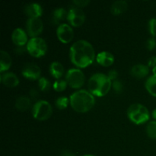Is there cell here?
Returning a JSON list of instances; mask_svg holds the SVG:
<instances>
[{"instance_id": "d4e9b609", "label": "cell", "mask_w": 156, "mask_h": 156, "mask_svg": "<svg viewBox=\"0 0 156 156\" xmlns=\"http://www.w3.org/2000/svg\"><path fill=\"white\" fill-rule=\"evenodd\" d=\"M69 100L65 96H61V97L57 98V99L55 101L56 107L59 110H64L67 108L69 105Z\"/></svg>"}, {"instance_id": "7c38bea8", "label": "cell", "mask_w": 156, "mask_h": 156, "mask_svg": "<svg viewBox=\"0 0 156 156\" xmlns=\"http://www.w3.org/2000/svg\"><path fill=\"white\" fill-rule=\"evenodd\" d=\"M12 40L17 47H22L27 44V35L22 28L17 27L12 34Z\"/></svg>"}, {"instance_id": "7402d4cb", "label": "cell", "mask_w": 156, "mask_h": 156, "mask_svg": "<svg viewBox=\"0 0 156 156\" xmlns=\"http://www.w3.org/2000/svg\"><path fill=\"white\" fill-rule=\"evenodd\" d=\"M145 87L149 94L156 97V76L153 75L149 76L145 82Z\"/></svg>"}, {"instance_id": "ac0fdd59", "label": "cell", "mask_w": 156, "mask_h": 156, "mask_svg": "<svg viewBox=\"0 0 156 156\" xmlns=\"http://www.w3.org/2000/svg\"><path fill=\"white\" fill-rule=\"evenodd\" d=\"M0 57H1V61H0V72L2 73L4 71L9 69L12 65V58L9 53L5 51L4 50H1L0 51Z\"/></svg>"}, {"instance_id": "74e56055", "label": "cell", "mask_w": 156, "mask_h": 156, "mask_svg": "<svg viewBox=\"0 0 156 156\" xmlns=\"http://www.w3.org/2000/svg\"><path fill=\"white\" fill-rule=\"evenodd\" d=\"M83 156H95V155H90V154H88V155H85Z\"/></svg>"}, {"instance_id": "4dcf8cb0", "label": "cell", "mask_w": 156, "mask_h": 156, "mask_svg": "<svg viewBox=\"0 0 156 156\" xmlns=\"http://www.w3.org/2000/svg\"><path fill=\"white\" fill-rule=\"evenodd\" d=\"M108 76L111 81H114L117 79V76H118V73H117V70L111 69L108 72Z\"/></svg>"}, {"instance_id": "484cf974", "label": "cell", "mask_w": 156, "mask_h": 156, "mask_svg": "<svg viewBox=\"0 0 156 156\" xmlns=\"http://www.w3.org/2000/svg\"><path fill=\"white\" fill-rule=\"evenodd\" d=\"M67 82L66 80H63V79H57L56 81H55L54 83L53 84V88L55 91H62L66 88Z\"/></svg>"}, {"instance_id": "83f0119b", "label": "cell", "mask_w": 156, "mask_h": 156, "mask_svg": "<svg viewBox=\"0 0 156 156\" xmlns=\"http://www.w3.org/2000/svg\"><path fill=\"white\" fill-rule=\"evenodd\" d=\"M149 30L151 34L156 37V18H151L149 21Z\"/></svg>"}, {"instance_id": "2e32d148", "label": "cell", "mask_w": 156, "mask_h": 156, "mask_svg": "<svg viewBox=\"0 0 156 156\" xmlns=\"http://www.w3.org/2000/svg\"><path fill=\"white\" fill-rule=\"evenodd\" d=\"M130 73L133 77L137 79H143L146 77L149 73V68L144 64H136L132 66Z\"/></svg>"}, {"instance_id": "7a4b0ae2", "label": "cell", "mask_w": 156, "mask_h": 156, "mask_svg": "<svg viewBox=\"0 0 156 156\" xmlns=\"http://www.w3.org/2000/svg\"><path fill=\"white\" fill-rule=\"evenodd\" d=\"M69 103L74 111L85 113L94 107L95 99L90 91L82 89L75 91L70 95Z\"/></svg>"}, {"instance_id": "6da1fadb", "label": "cell", "mask_w": 156, "mask_h": 156, "mask_svg": "<svg viewBox=\"0 0 156 156\" xmlns=\"http://www.w3.org/2000/svg\"><path fill=\"white\" fill-rule=\"evenodd\" d=\"M69 58L75 66L79 68H85L94 62L95 52L88 41L79 40L70 47Z\"/></svg>"}, {"instance_id": "f546056e", "label": "cell", "mask_w": 156, "mask_h": 156, "mask_svg": "<svg viewBox=\"0 0 156 156\" xmlns=\"http://www.w3.org/2000/svg\"><path fill=\"white\" fill-rule=\"evenodd\" d=\"M73 5L78 6V7L82 8L88 5L90 3V1L89 0H74L73 1Z\"/></svg>"}, {"instance_id": "9c48e42d", "label": "cell", "mask_w": 156, "mask_h": 156, "mask_svg": "<svg viewBox=\"0 0 156 156\" xmlns=\"http://www.w3.org/2000/svg\"><path fill=\"white\" fill-rule=\"evenodd\" d=\"M26 29L29 36L36 37L44 29L42 20L40 18H29L26 22Z\"/></svg>"}, {"instance_id": "9a60e30c", "label": "cell", "mask_w": 156, "mask_h": 156, "mask_svg": "<svg viewBox=\"0 0 156 156\" xmlns=\"http://www.w3.org/2000/svg\"><path fill=\"white\" fill-rule=\"evenodd\" d=\"M96 61L100 65L108 67L114 63V56L110 52L102 51L98 53L97 56H96Z\"/></svg>"}, {"instance_id": "603a6c76", "label": "cell", "mask_w": 156, "mask_h": 156, "mask_svg": "<svg viewBox=\"0 0 156 156\" xmlns=\"http://www.w3.org/2000/svg\"><path fill=\"white\" fill-rule=\"evenodd\" d=\"M146 133L151 139H156V120H152L149 122L146 126Z\"/></svg>"}, {"instance_id": "44dd1931", "label": "cell", "mask_w": 156, "mask_h": 156, "mask_svg": "<svg viewBox=\"0 0 156 156\" xmlns=\"http://www.w3.org/2000/svg\"><path fill=\"white\" fill-rule=\"evenodd\" d=\"M67 13L68 12L63 8H57L52 14V21L54 24H59L65 18H67Z\"/></svg>"}, {"instance_id": "ba28073f", "label": "cell", "mask_w": 156, "mask_h": 156, "mask_svg": "<svg viewBox=\"0 0 156 156\" xmlns=\"http://www.w3.org/2000/svg\"><path fill=\"white\" fill-rule=\"evenodd\" d=\"M67 20L71 25L79 27L84 23L85 20V15L82 9L78 6L71 5L67 13Z\"/></svg>"}, {"instance_id": "836d02e7", "label": "cell", "mask_w": 156, "mask_h": 156, "mask_svg": "<svg viewBox=\"0 0 156 156\" xmlns=\"http://www.w3.org/2000/svg\"><path fill=\"white\" fill-rule=\"evenodd\" d=\"M30 97L33 98H37L39 96V93H38L37 90L35 89V88H32L30 90Z\"/></svg>"}, {"instance_id": "d6a6232c", "label": "cell", "mask_w": 156, "mask_h": 156, "mask_svg": "<svg viewBox=\"0 0 156 156\" xmlns=\"http://www.w3.org/2000/svg\"><path fill=\"white\" fill-rule=\"evenodd\" d=\"M26 50H27V47H24V46H22V47H17L15 49V51L17 54H22Z\"/></svg>"}, {"instance_id": "cb8c5ba5", "label": "cell", "mask_w": 156, "mask_h": 156, "mask_svg": "<svg viewBox=\"0 0 156 156\" xmlns=\"http://www.w3.org/2000/svg\"><path fill=\"white\" fill-rule=\"evenodd\" d=\"M38 86L41 91H47L51 88V84L46 77H41L38 79Z\"/></svg>"}, {"instance_id": "5bb4252c", "label": "cell", "mask_w": 156, "mask_h": 156, "mask_svg": "<svg viewBox=\"0 0 156 156\" xmlns=\"http://www.w3.org/2000/svg\"><path fill=\"white\" fill-rule=\"evenodd\" d=\"M0 79H1L0 80L3 85L8 87H11V88L16 87L19 84V79H18V76L15 73H11V72L2 73Z\"/></svg>"}, {"instance_id": "ffe728a7", "label": "cell", "mask_w": 156, "mask_h": 156, "mask_svg": "<svg viewBox=\"0 0 156 156\" xmlns=\"http://www.w3.org/2000/svg\"><path fill=\"white\" fill-rule=\"evenodd\" d=\"M50 73L56 79H59L62 76L64 73V67L60 62H57V61H54V62H51L50 66Z\"/></svg>"}, {"instance_id": "5b68a950", "label": "cell", "mask_w": 156, "mask_h": 156, "mask_svg": "<svg viewBox=\"0 0 156 156\" xmlns=\"http://www.w3.org/2000/svg\"><path fill=\"white\" fill-rule=\"evenodd\" d=\"M53 113V108L48 101H37L32 108V115L37 120H46L50 118Z\"/></svg>"}, {"instance_id": "277c9868", "label": "cell", "mask_w": 156, "mask_h": 156, "mask_svg": "<svg viewBox=\"0 0 156 156\" xmlns=\"http://www.w3.org/2000/svg\"><path fill=\"white\" fill-rule=\"evenodd\" d=\"M128 118L135 124H143L149 120V110L141 104H133L127 109Z\"/></svg>"}, {"instance_id": "e0dca14e", "label": "cell", "mask_w": 156, "mask_h": 156, "mask_svg": "<svg viewBox=\"0 0 156 156\" xmlns=\"http://www.w3.org/2000/svg\"><path fill=\"white\" fill-rule=\"evenodd\" d=\"M128 8L127 2L125 0H117L113 2L111 7V12L113 15H120L126 11Z\"/></svg>"}, {"instance_id": "f1b7e54d", "label": "cell", "mask_w": 156, "mask_h": 156, "mask_svg": "<svg viewBox=\"0 0 156 156\" xmlns=\"http://www.w3.org/2000/svg\"><path fill=\"white\" fill-rule=\"evenodd\" d=\"M146 47L149 50H155L156 47V40L154 37H150L146 41Z\"/></svg>"}, {"instance_id": "3957f363", "label": "cell", "mask_w": 156, "mask_h": 156, "mask_svg": "<svg viewBox=\"0 0 156 156\" xmlns=\"http://www.w3.org/2000/svg\"><path fill=\"white\" fill-rule=\"evenodd\" d=\"M111 86L112 81L108 78V75L103 73H94L88 79V87L89 91L93 95L98 97L106 95L109 92Z\"/></svg>"}, {"instance_id": "8992f818", "label": "cell", "mask_w": 156, "mask_h": 156, "mask_svg": "<svg viewBox=\"0 0 156 156\" xmlns=\"http://www.w3.org/2000/svg\"><path fill=\"white\" fill-rule=\"evenodd\" d=\"M27 50L34 57H41L47 53V45L45 40L41 37H31L27 42Z\"/></svg>"}, {"instance_id": "8d00e7d4", "label": "cell", "mask_w": 156, "mask_h": 156, "mask_svg": "<svg viewBox=\"0 0 156 156\" xmlns=\"http://www.w3.org/2000/svg\"><path fill=\"white\" fill-rule=\"evenodd\" d=\"M152 73H153V76H156V66L152 68Z\"/></svg>"}, {"instance_id": "8fae6325", "label": "cell", "mask_w": 156, "mask_h": 156, "mask_svg": "<svg viewBox=\"0 0 156 156\" xmlns=\"http://www.w3.org/2000/svg\"><path fill=\"white\" fill-rule=\"evenodd\" d=\"M56 35L61 42L63 44H68L73 40L74 32L71 26L63 23L58 26L56 29Z\"/></svg>"}, {"instance_id": "d590c367", "label": "cell", "mask_w": 156, "mask_h": 156, "mask_svg": "<svg viewBox=\"0 0 156 156\" xmlns=\"http://www.w3.org/2000/svg\"><path fill=\"white\" fill-rule=\"evenodd\" d=\"M152 114V117H153L154 119H155V120H156V108H155V109L153 110Z\"/></svg>"}, {"instance_id": "d6986e66", "label": "cell", "mask_w": 156, "mask_h": 156, "mask_svg": "<svg viewBox=\"0 0 156 156\" xmlns=\"http://www.w3.org/2000/svg\"><path fill=\"white\" fill-rule=\"evenodd\" d=\"M30 104H31V100L27 96H20L16 99L15 103V108L18 110L21 111H27L29 108L30 107Z\"/></svg>"}, {"instance_id": "e575fe53", "label": "cell", "mask_w": 156, "mask_h": 156, "mask_svg": "<svg viewBox=\"0 0 156 156\" xmlns=\"http://www.w3.org/2000/svg\"><path fill=\"white\" fill-rule=\"evenodd\" d=\"M61 156H76V155H75L73 153V152H70V151L65 150V151H63V152H62V154H61Z\"/></svg>"}, {"instance_id": "4316f807", "label": "cell", "mask_w": 156, "mask_h": 156, "mask_svg": "<svg viewBox=\"0 0 156 156\" xmlns=\"http://www.w3.org/2000/svg\"><path fill=\"white\" fill-rule=\"evenodd\" d=\"M112 87L114 88V91L117 94H120L123 91V85L120 80L118 79H116V80L113 81L112 82Z\"/></svg>"}, {"instance_id": "4fadbf2b", "label": "cell", "mask_w": 156, "mask_h": 156, "mask_svg": "<svg viewBox=\"0 0 156 156\" xmlns=\"http://www.w3.org/2000/svg\"><path fill=\"white\" fill-rule=\"evenodd\" d=\"M24 12L29 18H40L43 14V9L38 3L32 2L24 6Z\"/></svg>"}, {"instance_id": "1f68e13d", "label": "cell", "mask_w": 156, "mask_h": 156, "mask_svg": "<svg viewBox=\"0 0 156 156\" xmlns=\"http://www.w3.org/2000/svg\"><path fill=\"white\" fill-rule=\"evenodd\" d=\"M148 66L149 67H154L156 66V56H152L148 60Z\"/></svg>"}, {"instance_id": "52a82bcc", "label": "cell", "mask_w": 156, "mask_h": 156, "mask_svg": "<svg viewBox=\"0 0 156 156\" xmlns=\"http://www.w3.org/2000/svg\"><path fill=\"white\" fill-rule=\"evenodd\" d=\"M85 75L79 69H70L66 74V81L73 88H79L85 83Z\"/></svg>"}, {"instance_id": "30bf717a", "label": "cell", "mask_w": 156, "mask_h": 156, "mask_svg": "<svg viewBox=\"0 0 156 156\" xmlns=\"http://www.w3.org/2000/svg\"><path fill=\"white\" fill-rule=\"evenodd\" d=\"M41 69L34 62H27L24 64L21 69V74L26 79H30V80H35V79H39L41 76Z\"/></svg>"}]
</instances>
